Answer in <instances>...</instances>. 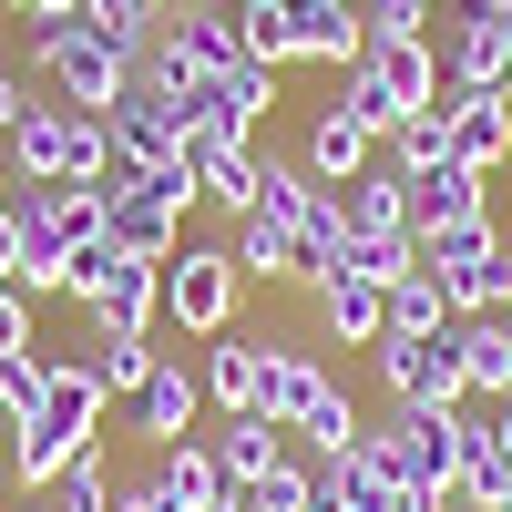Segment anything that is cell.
I'll list each match as a JSON object with an SVG mask.
<instances>
[{
    "instance_id": "24",
    "label": "cell",
    "mask_w": 512,
    "mask_h": 512,
    "mask_svg": "<svg viewBox=\"0 0 512 512\" xmlns=\"http://www.w3.org/2000/svg\"><path fill=\"white\" fill-rule=\"evenodd\" d=\"M205 451H216V472H226V492H256V482H267L277 472V461H287V431H277V420H226V431H205Z\"/></svg>"
},
{
    "instance_id": "31",
    "label": "cell",
    "mask_w": 512,
    "mask_h": 512,
    "mask_svg": "<svg viewBox=\"0 0 512 512\" xmlns=\"http://www.w3.org/2000/svg\"><path fill=\"white\" fill-rule=\"evenodd\" d=\"M246 512H318V461L287 441V461H277V472L246 492Z\"/></svg>"
},
{
    "instance_id": "29",
    "label": "cell",
    "mask_w": 512,
    "mask_h": 512,
    "mask_svg": "<svg viewBox=\"0 0 512 512\" xmlns=\"http://www.w3.org/2000/svg\"><path fill=\"white\" fill-rule=\"evenodd\" d=\"M390 328H400V338H431V328H451V297H441V277H431V267L390 277Z\"/></svg>"
},
{
    "instance_id": "30",
    "label": "cell",
    "mask_w": 512,
    "mask_h": 512,
    "mask_svg": "<svg viewBox=\"0 0 512 512\" xmlns=\"http://www.w3.org/2000/svg\"><path fill=\"white\" fill-rule=\"evenodd\" d=\"M154 359H164L154 338H134V328H93V379H103V390H144Z\"/></svg>"
},
{
    "instance_id": "8",
    "label": "cell",
    "mask_w": 512,
    "mask_h": 512,
    "mask_svg": "<svg viewBox=\"0 0 512 512\" xmlns=\"http://www.w3.org/2000/svg\"><path fill=\"white\" fill-rule=\"evenodd\" d=\"M359 0H256V62H359Z\"/></svg>"
},
{
    "instance_id": "23",
    "label": "cell",
    "mask_w": 512,
    "mask_h": 512,
    "mask_svg": "<svg viewBox=\"0 0 512 512\" xmlns=\"http://www.w3.org/2000/svg\"><path fill=\"white\" fill-rule=\"evenodd\" d=\"M226 256H236V277H256V287H308V256H297V226H277V216H236Z\"/></svg>"
},
{
    "instance_id": "32",
    "label": "cell",
    "mask_w": 512,
    "mask_h": 512,
    "mask_svg": "<svg viewBox=\"0 0 512 512\" xmlns=\"http://www.w3.org/2000/svg\"><path fill=\"white\" fill-rule=\"evenodd\" d=\"M359 31L369 41H431L441 31V0H359Z\"/></svg>"
},
{
    "instance_id": "2",
    "label": "cell",
    "mask_w": 512,
    "mask_h": 512,
    "mask_svg": "<svg viewBox=\"0 0 512 512\" xmlns=\"http://www.w3.org/2000/svg\"><path fill=\"white\" fill-rule=\"evenodd\" d=\"M359 461L390 492H441L451 502V482H461V410H390V420H369Z\"/></svg>"
},
{
    "instance_id": "45",
    "label": "cell",
    "mask_w": 512,
    "mask_h": 512,
    "mask_svg": "<svg viewBox=\"0 0 512 512\" xmlns=\"http://www.w3.org/2000/svg\"><path fill=\"white\" fill-rule=\"evenodd\" d=\"M0 11H11V21H21V0H0Z\"/></svg>"
},
{
    "instance_id": "7",
    "label": "cell",
    "mask_w": 512,
    "mask_h": 512,
    "mask_svg": "<svg viewBox=\"0 0 512 512\" xmlns=\"http://www.w3.org/2000/svg\"><path fill=\"white\" fill-rule=\"evenodd\" d=\"M31 62H41V82H52L72 113H113L123 93H134V62H123L93 21H41L31 31Z\"/></svg>"
},
{
    "instance_id": "14",
    "label": "cell",
    "mask_w": 512,
    "mask_h": 512,
    "mask_svg": "<svg viewBox=\"0 0 512 512\" xmlns=\"http://www.w3.org/2000/svg\"><path fill=\"white\" fill-rule=\"evenodd\" d=\"M103 134H113V164H123V175H154V164H175V154H185V103L164 93V82L134 72V93L103 113Z\"/></svg>"
},
{
    "instance_id": "22",
    "label": "cell",
    "mask_w": 512,
    "mask_h": 512,
    "mask_svg": "<svg viewBox=\"0 0 512 512\" xmlns=\"http://www.w3.org/2000/svg\"><path fill=\"white\" fill-rule=\"evenodd\" d=\"M451 349H461V390L472 400H512V308L502 318H451Z\"/></svg>"
},
{
    "instance_id": "12",
    "label": "cell",
    "mask_w": 512,
    "mask_h": 512,
    "mask_svg": "<svg viewBox=\"0 0 512 512\" xmlns=\"http://www.w3.org/2000/svg\"><path fill=\"white\" fill-rule=\"evenodd\" d=\"M236 256L226 246H175L164 256V318H175L185 338H226L236 328Z\"/></svg>"
},
{
    "instance_id": "21",
    "label": "cell",
    "mask_w": 512,
    "mask_h": 512,
    "mask_svg": "<svg viewBox=\"0 0 512 512\" xmlns=\"http://www.w3.org/2000/svg\"><path fill=\"white\" fill-rule=\"evenodd\" d=\"M472 216H492V185L472 175V164H431V175H410V236L472 226Z\"/></svg>"
},
{
    "instance_id": "18",
    "label": "cell",
    "mask_w": 512,
    "mask_h": 512,
    "mask_svg": "<svg viewBox=\"0 0 512 512\" xmlns=\"http://www.w3.org/2000/svg\"><path fill=\"white\" fill-rule=\"evenodd\" d=\"M308 297H318V328L338 338V349H379V338H390V287H379V277H349V267H328Z\"/></svg>"
},
{
    "instance_id": "41",
    "label": "cell",
    "mask_w": 512,
    "mask_h": 512,
    "mask_svg": "<svg viewBox=\"0 0 512 512\" xmlns=\"http://www.w3.org/2000/svg\"><path fill=\"white\" fill-rule=\"evenodd\" d=\"M0 512H41V492H21V502H0Z\"/></svg>"
},
{
    "instance_id": "17",
    "label": "cell",
    "mask_w": 512,
    "mask_h": 512,
    "mask_svg": "<svg viewBox=\"0 0 512 512\" xmlns=\"http://www.w3.org/2000/svg\"><path fill=\"white\" fill-rule=\"evenodd\" d=\"M297 164H308L318 185H359L369 164H379V134L359 123V103H349V93H328V103H318V123H308V154H297Z\"/></svg>"
},
{
    "instance_id": "5",
    "label": "cell",
    "mask_w": 512,
    "mask_h": 512,
    "mask_svg": "<svg viewBox=\"0 0 512 512\" xmlns=\"http://www.w3.org/2000/svg\"><path fill=\"white\" fill-rule=\"evenodd\" d=\"M195 164L175 154V164H154V175H123V164H113V216H103V236L123 246V256H154V267H164V256H175L185 246V216H195Z\"/></svg>"
},
{
    "instance_id": "16",
    "label": "cell",
    "mask_w": 512,
    "mask_h": 512,
    "mask_svg": "<svg viewBox=\"0 0 512 512\" xmlns=\"http://www.w3.org/2000/svg\"><path fill=\"white\" fill-rule=\"evenodd\" d=\"M338 390V369L308 349V338H267V400H256V420H277V431H297L318 400Z\"/></svg>"
},
{
    "instance_id": "35",
    "label": "cell",
    "mask_w": 512,
    "mask_h": 512,
    "mask_svg": "<svg viewBox=\"0 0 512 512\" xmlns=\"http://www.w3.org/2000/svg\"><path fill=\"white\" fill-rule=\"evenodd\" d=\"M113 512H175V502L154 492V472H134V482H113Z\"/></svg>"
},
{
    "instance_id": "46",
    "label": "cell",
    "mask_w": 512,
    "mask_h": 512,
    "mask_svg": "<svg viewBox=\"0 0 512 512\" xmlns=\"http://www.w3.org/2000/svg\"><path fill=\"white\" fill-rule=\"evenodd\" d=\"M502 267H512V236H502Z\"/></svg>"
},
{
    "instance_id": "34",
    "label": "cell",
    "mask_w": 512,
    "mask_h": 512,
    "mask_svg": "<svg viewBox=\"0 0 512 512\" xmlns=\"http://www.w3.org/2000/svg\"><path fill=\"white\" fill-rule=\"evenodd\" d=\"M21 349H41V338H31V297L0 277V359H21Z\"/></svg>"
},
{
    "instance_id": "33",
    "label": "cell",
    "mask_w": 512,
    "mask_h": 512,
    "mask_svg": "<svg viewBox=\"0 0 512 512\" xmlns=\"http://www.w3.org/2000/svg\"><path fill=\"white\" fill-rule=\"evenodd\" d=\"M41 379H52V359H41V349H21V359H0V420H11V431H21V420L41 410Z\"/></svg>"
},
{
    "instance_id": "9",
    "label": "cell",
    "mask_w": 512,
    "mask_h": 512,
    "mask_svg": "<svg viewBox=\"0 0 512 512\" xmlns=\"http://www.w3.org/2000/svg\"><path fill=\"white\" fill-rule=\"evenodd\" d=\"M441 82H472V93H512V0H441Z\"/></svg>"
},
{
    "instance_id": "36",
    "label": "cell",
    "mask_w": 512,
    "mask_h": 512,
    "mask_svg": "<svg viewBox=\"0 0 512 512\" xmlns=\"http://www.w3.org/2000/svg\"><path fill=\"white\" fill-rule=\"evenodd\" d=\"M21 113H31V93H21V72H11V62H0V144H11V134H21Z\"/></svg>"
},
{
    "instance_id": "1",
    "label": "cell",
    "mask_w": 512,
    "mask_h": 512,
    "mask_svg": "<svg viewBox=\"0 0 512 512\" xmlns=\"http://www.w3.org/2000/svg\"><path fill=\"white\" fill-rule=\"evenodd\" d=\"M103 379H93V359H52V379H41V410L11 431V482L21 492H52L82 451H103Z\"/></svg>"
},
{
    "instance_id": "3",
    "label": "cell",
    "mask_w": 512,
    "mask_h": 512,
    "mask_svg": "<svg viewBox=\"0 0 512 512\" xmlns=\"http://www.w3.org/2000/svg\"><path fill=\"white\" fill-rule=\"evenodd\" d=\"M338 93H349L359 123L390 144L410 113H431V103H441V52H431V41H359V62L338 72Z\"/></svg>"
},
{
    "instance_id": "38",
    "label": "cell",
    "mask_w": 512,
    "mask_h": 512,
    "mask_svg": "<svg viewBox=\"0 0 512 512\" xmlns=\"http://www.w3.org/2000/svg\"><path fill=\"white\" fill-rule=\"evenodd\" d=\"M11 267H21V216L0 205V277H11Z\"/></svg>"
},
{
    "instance_id": "39",
    "label": "cell",
    "mask_w": 512,
    "mask_h": 512,
    "mask_svg": "<svg viewBox=\"0 0 512 512\" xmlns=\"http://www.w3.org/2000/svg\"><path fill=\"white\" fill-rule=\"evenodd\" d=\"M482 420H492V441H502V461H512V400H482Z\"/></svg>"
},
{
    "instance_id": "42",
    "label": "cell",
    "mask_w": 512,
    "mask_h": 512,
    "mask_svg": "<svg viewBox=\"0 0 512 512\" xmlns=\"http://www.w3.org/2000/svg\"><path fill=\"white\" fill-rule=\"evenodd\" d=\"M216 512H246V492H226V502H216Z\"/></svg>"
},
{
    "instance_id": "19",
    "label": "cell",
    "mask_w": 512,
    "mask_h": 512,
    "mask_svg": "<svg viewBox=\"0 0 512 512\" xmlns=\"http://www.w3.org/2000/svg\"><path fill=\"white\" fill-rule=\"evenodd\" d=\"M195 410H205V379H195L185 359H154V369H144V390H134V431L164 451V441H185V431H195Z\"/></svg>"
},
{
    "instance_id": "15",
    "label": "cell",
    "mask_w": 512,
    "mask_h": 512,
    "mask_svg": "<svg viewBox=\"0 0 512 512\" xmlns=\"http://www.w3.org/2000/svg\"><path fill=\"white\" fill-rule=\"evenodd\" d=\"M441 123H451V164H512V93H472V82H441Z\"/></svg>"
},
{
    "instance_id": "25",
    "label": "cell",
    "mask_w": 512,
    "mask_h": 512,
    "mask_svg": "<svg viewBox=\"0 0 512 512\" xmlns=\"http://www.w3.org/2000/svg\"><path fill=\"white\" fill-rule=\"evenodd\" d=\"M154 492L175 502V512H216L226 502V472H216V451H205V431H185V441L154 451Z\"/></svg>"
},
{
    "instance_id": "43",
    "label": "cell",
    "mask_w": 512,
    "mask_h": 512,
    "mask_svg": "<svg viewBox=\"0 0 512 512\" xmlns=\"http://www.w3.org/2000/svg\"><path fill=\"white\" fill-rule=\"evenodd\" d=\"M0 502H11V461H0Z\"/></svg>"
},
{
    "instance_id": "10",
    "label": "cell",
    "mask_w": 512,
    "mask_h": 512,
    "mask_svg": "<svg viewBox=\"0 0 512 512\" xmlns=\"http://www.w3.org/2000/svg\"><path fill=\"white\" fill-rule=\"evenodd\" d=\"M185 134H205V144H256V123L277 113V62H246V72H195L185 82Z\"/></svg>"
},
{
    "instance_id": "40",
    "label": "cell",
    "mask_w": 512,
    "mask_h": 512,
    "mask_svg": "<svg viewBox=\"0 0 512 512\" xmlns=\"http://www.w3.org/2000/svg\"><path fill=\"white\" fill-rule=\"evenodd\" d=\"M11 185H21V175H11V154H0V205H11Z\"/></svg>"
},
{
    "instance_id": "27",
    "label": "cell",
    "mask_w": 512,
    "mask_h": 512,
    "mask_svg": "<svg viewBox=\"0 0 512 512\" xmlns=\"http://www.w3.org/2000/svg\"><path fill=\"white\" fill-rule=\"evenodd\" d=\"M82 21H93V31L113 41V52L134 62V72L164 52V0H82Z\"/></svg>"
},
{
    "instance_id": "4",
    "label": "cell",
    "mask_w": 512,
    "mask_h": 512,
    "mask_svg": "<svg viewBox=\"0 0 512 512\" xmlns=\"http://www.w3.org/2000/svg\"><path fill=\"white\" fill-rule=\"evenodd\" d=\"M11 175H21V185H103V175H113V134H103V113L31 103L21 134H11Z\"/></svg>"
},
{
    "instance_id": "37",
    "label": "cell",
    "mask_w": 512,
    "mask_h": 512,
    "mask_svg": "<svg viewBox=\"0 0 512 512\" xmlns=\"http://www.w3.org/2000/svg\"><path fill=\"white\" fill-rule=\"evenodd\" d=\"M21 21L41 31V21H82V0H21Z\"/></svg>"
},
{
    "instance_id": "20",
    "label": "cell",
    "mask_w": 512,
    "mask_h": 512,
    "mask_svg": "<svg viewBox=\"0 0 512 512\" xmlns=\"http://www.w3.org/2000/svg\"><path fill=\"white\" fill-rule=\"evenodd\" d=\"M195 379H205V400H216L226 420H246L256 400H267V338H236V328L205 338V369Z\"/></svg>"
},
{
    "instance_id": "26",
    "label": "cell",
    "mask_w": 512,
    "mask_h": 512,
    "mask_svg": "<svg viewBox=\"0 0 512 512\" xmlns=\"http://www.w3.org/2000/svg\"><path fill=\"white\" fill-rule=\"evenodd\" d=\"M338 205H349V236H410V175H390V164L338 185Z\"/></svg>"
},
{
    "instance_id": "13",
    "label": "cell",
    "mask_w": 512,
    "mask_h": 512,
    "mask_svg": "<svg viewBox=\"0 0 512 512\" xmlns=\"http://www.w3.org/2000/svg\"><path fill=\"white\" fill-rule=\"evenodd\" d=\"M164 41L185 72H246L256 62V0H164Z\"/></svg>"
},
{
    "instance_id": "28",
    "label": "cell",
    "mask_w": 512,
    "mask_h": 512,
    "mask_svg": "<svg viewBox=\"0 0 512 512\" xmlns=\"http://www.w3.org/2000/svg\"><path fill=\"white\" fill-rule=\"evenodd\" d=\"M390 502H400V492L379 482V472H369L359 451H338V461H318V512H390Z\"/></svg>"
},
{
    "instance_id": "44",
    "label": "cell",
    "mask_w": 512,
    "mask_h": 512,
    "mask_svg": "<svg viewBox=\"0 0 512 512\" xmlns=\"http://www.w3.org/2000/svg\"><path fill=\"white\" fill-rule=\"evenodd\" d=\"M0 451H11V420H0Z\"/></svg>"
},
{
    "instance_id": "11",
    "label": "cell",
    "mask_w": 512,
    "mask_h": 512,
    "mask_svg": "<svg viewBox=\"0 0 512 512\" xmlns=\"http://www.w3.org/2000/svg\"><path fill=\"white\" fill-rule=\"evenodd\" d=\"M369 369H379V390H390V410H461L472 390H461V349H451V328H431V338H379L369 349Z\"/></svg>"
},
{
    "instance_id": "6",
    "label": "cell",
    "mask_w": 512,
    "mask_h": 512,
    "mask_svg": "<svg viewBox=\"0 0 512 512\" xmlns=\"http://www.w3.org/2000/svg\"><path fill=\"white\" fill-rule=\"evenodd\" d=\"M72 308L93 318V328H154L164 318V267L154 256H123L113 236H93V246H72Z\"/></svg>"
}]
</instances>
